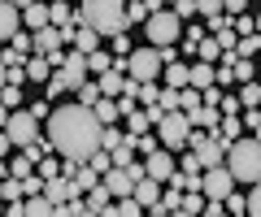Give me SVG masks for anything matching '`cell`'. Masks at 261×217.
Masks as SVG:
<instances>
[{
    "label": "cell",
    "mask_w": 261,
    "mask_h": 217,
    "mask_svg": "<svg viewBox=\"0 0 261 217\" xmlns=\"http://www.w3.org/2000/svg\"><path fill=\"white\" fill-rule=\"evenodd\" d=\"M100 139H105V126L96 122L92 109H83L79 100H65L53 109L48 117V143L61 161H74V165H87V161L100 152Z\"/></svg>",
    "instance_id": "cell-1"
},
{
    "label": "cell",
    "mask_w": 261,
    "mask_h": 217,
    "mask_svg": "<svg viewBox=\"0 0 261 217\" xmlns=\"http://www.w3.org/2000/svg\"><path fill=\"white\" fill-rule=\"evenodd\" d=\"M79 26L118 39V35H126V5H118V0H83L79 5Z\"/></svg>",
    "instance_id": "cell-2"
},
{
    "label": "cell",
    "mask_w": 261,
    "mask_h": 217,
    "mask_svg": "<svg viewBox=\"0 0 261 217\" xmlns=\"http://www.w3.org/2000/svg\"><path fill=\"white\" fill-rule=\"evenodd\" d=\"M226 170H231L235 182L257 187V182H261V139L244 135L240 143H231V148H226Z\"/></svg>",
    "instance_id": "cell-3"
},
{
    "label": "cell",
    "mask_w": 261,
    "mask_h": 217,
    "mask_svg": "<svg viewBox=\"0 0 261 217\" xmlns=\"http://www.w3.org/2000/svg\"><path fill=\"white\" fill-rule=\"evenodd\" d=\"M161 74H166V66H161V52H157V48L144 44V48H135V52L126 57V78H130V83L152 87Z\"/></svg>",
    "instance_id": "cell-4"
},
{
    "label": "cell",
    "mask_w": 261,
    "mask_h": 217,
    "mask_svg": "<svg viewBox=\"0 0 261 217\" xmlns=\"http://www.w3.org/2000/svg\"><path fill=\"white\" fill-rule=\"evenodd\" d=\"M178 30H183V22H178L170 9H157L148 22H144V39H148V48H174Z\"/></svg>",
    "instance_id": "cell-5"
},
{
    "label": "cell",
    "mask_w": 261,
    "mask_h": 217,
    "mask_svg": "<svg viewBox=\"0 0 261 217\" xmlns=\"http://www.w3.org/2000/svg\"><path fill=\"white\" fill-rule=\"evenodd\" d=\"M5 135H9V143L13 148H35L44 135H39V117L31 113V109H18V113H9V126H5Z\"/></svg>",
    "instance_id": "cell-6"
},
{
    "label": "cell",
    "mask_w": 261,
    "mask_h": 217,
    "mask_svg": "<svg viewBox=\"0 0 261 217\" xmlns=\"http://www.w3.org/2000/svg\"><path fill=\"white\" fill-rule=\"evenodd\" d=\"M192 157L200 161V170H218V165H226V143L218 139V131L214 135H200V131H192Z\"/></svg>",
    "instance_id": "cell-7"
},
{
    "label": "cell",
    "mask_w": 261,
    "mask_h": 217,
    "mask_svg": "<svg viewBox=\"0 0 261 217\" xmlns=\"http://www.w3.org/2000/svg\"><path fill=\"white\" fill-rule=\"evenodd\" d=\"M157 139H161V148H166V152L192 143V122H187V113H166V122L157 126Z\"/></svg>",
    "instance_id": "cell-8"
},
{
    "label": "cell",
    "mask_w": 261,
    "mask_h": 217,
    "mask_svg": "<svg viewBox=\"0 0 261 217\" xmlns=\"http://www.w3.org/2000/svg\"><path fill=\"white\" fill-rule=\"evenodd\" d=\"M235 191V178L226 165H218V170H205V178H200V196L209 200V204H226V196Z\"/></svg>",
    "instance_id": "cell-9"
},
{
    "label": "cell",
    "mask_w": 261,
    "mask_h": 217,
    "mask_svg": "<svg viewBox=\"0 0 261 217\" xmlns=\"http://www.w3.org/2000/svg\"><path fill=\"white\" fill-rule=\"evenodd\" d=\"M87 74H92V70H87V57H83V52H74V48H70V52H65V66L57 70V78H61V83L70 87V91H79V87L87 83Z\"/></svg>",
    "instance_id": "cell-10"
},
{
    "label": "cell",
    "mask_w": 261,
    "mask_h": 217,
    "mask_svg": "<svg viewBox=\"0 0 261 217\" xmlns=\"http://www.w3.org/2000/svg\"><path fill=\"white\" fill-rule=\"evenodd\" d=\"M144 170H148V178H152V182H161V187H166V182L178 174V161L170 157L166 148H157L152 157H144Z\"/></svg>",
    "instance_id": "cell-11"
},
{
    "label": "cell",
    "mask_w": 261,
    "mask_h": 217,
    "mask_svg": "<svg viewBox=\"0 0 261 217\" xmlns=\"http://www.w3.org/2000/svg\"><path fill=\"white\" fill-rule=\"evenodd\" d=\"M22 35V5L0 0V44H13Z\"/></svg>",
    "instance_id": "cell-12"
},
{
    "label": "cell",
    "mask_w": 261,
    "mask_h": 217,
    "mask_svg": "<svg viewBox=\"0 0 261 217\" xmlns=\"http://www.w3.org/2000/svg\"><path fill=\"white\" fill-rule=\"evenodd\" d=\"M105 191H109L113 200H130V196H135V178H130V170H118V165H113V170L105 174Z\"/></svg>",
    "instance_id": "cell-13"
},
{
    "label": "cell",
    "mask_w": 261,
    "mask_h": 217,
    "mask_svg": "<svg viewBox=\"0 0 261 217\" xmlns=\"http://www.w3.org/2000/svg\"><path fill=\"white\" fill-rule=\"evenodd\" d=\"M161 196H166V187H161V182L140 178V182H135V196H130V200H135V204L148 213V208H157V204H161Z\"/></svg>",
    "instance_id": "cell-14"
},
{
    "label": "cell",
    "mask_w": 261,
    "mask_h": 217,
    "mask_svg": "<svg viewBox=\"0 0 261 217\" xmlns=\"http://www.w3.org/2000/svg\"><path fill=\"white\" fill-rule=\"evenodd\" d=\"M22 26H31L39 35V30L53 26V5H22Z\"/></svg>",
    "instance_id": "cell-15"
},
{
    "label": "cell",
    "mask_w": 261,
    "mask_h": 217,
    "mask_svg": "<svg viewBox=\"0 0 261 217\" xmlns=\"http://www.w3.org/2000/svg\"><path fill=\"white\" fill-rule=\"evenodd\" d=\"M44 200L48 204H70V200H79V191H74L70 178H48L44 182Z\"/></svg>",
    "instance_id": "cell-16"
},
{
    "label": "cell",
    "mask_w": 261,
    "mask_h": 217,
    "mask_svg": "<svg viewBox=\"0 0 261 217\" xmlns=\"http://www.w3.org/2000/svg\"><path fill=\"white\" fill-rule=\"evenodd\" d=\"M161 87H170V91H187V87H192V66H187V61H174V66H166V74H161Z\"/></svg>",
    "instance_id": "cell-17"
},
{
    "label": "cell",
    "mask_w": 261,
    "mask_h": 217,
    "mask_svg": "<svg viewBox=\"0 0 261 217\" xmlns=\"http://www.w3.org/2000/svg\"><path fill=\"white\" fill-rule=\"evenodd\" d=\"M200 18L209 22V30H214V35H218L222 26H231V18H226V5H222V0H200Z\"/></svg>",
    "instance_id": "cell-18"
},
{
    "label": "cell",
    "mask_w": 261,
    "mask_h": 217,
    "mask_svg": "<svg viewBox=\"0 0 261 217\" xmlns=\"http://www.w3.org/2000/svg\"><path fill=\"white\" fill-rule=\"evenodd\" d=\"M214 87H218V66H205V61H196V66H192V91L205 96V91H214Z\"/></svg>",
    "instance_id": "cell-19"
},
{
    "label": "cell",
    "mask_w": 261,
    "mask_h": 217,
    "mask_svg": "<svg viewBox=\"0 0 261 217\" xmlns=\"http://www.w3.org/2000/svg\"><path fill=\"white\" fill-rule=\"evenodd\" d=\"M70 182H74V191H79V200H83L87 196V191H96V187H100V174H96L92 170V165H74V174H70Z\"/></svg>",
    "instance_id": "cell-20"
},
{
    "label": "cell",
    "mask_w": 261,
    "mask_h": 217,
    "mask_svg": "<svg viewBox=\"0 0 261 217\" xmlns=\"http://www.w3.org/2000/svg\"><path fill=\"white\" fill-rule=\"evenodd\" d=\"M22 70H27V83H44V87L53 83V61L48 57H31Z\"/></svg>",
    "instance_id": "cell-21"
},
{
    "label": "cell",
    "mask_w": 261,
    "mask_h": 217,
    "mask_svg": "<svg viewBox=\"0 0 261 217\" xmlns=\"http://www.w3.org/2000/svg\"><path fill=\"white\" fill-rule=\"evenodd\" d=\"M70 48H74V52H83V57H92V52H100V35H96V30H87V26H79L74 39H70Z\"/></svg>",
    "instance_id": "cell-22"
},
{
    "label": "cell",
    "mask_w": 261,
    "mask_h": 217,
    "mask_svg": "<svg viewBox=\"0 0 261 217\" xmlns=\"http://www.w3.org/2000/svg\"><path fill=\"white\" fill-rule=\"evenodd\" d=\"M96 83H100V96H105V100H122V91H126V78H122L118 70H109V74L96 78Z\"/></svg>",
    "instance_id": "cell-23"
},
{
    "label": "cell",
    "mask_w": 261,
    "mask_h": 217,
    "mask_svg": "<svg viewBox=\"0 0 261 217\" xmlns=\"http://www.w3.org/2000/svg\"><path fill=\"white\" fill-rule=\"evenodd\" d=\"M113 204H118V200L105 191V182H100L96 191H87V196H83V208H87V213H105V208H113Z\"/></svg>",
    "instance_id": "cell-24"
},
{
    "label": "cell",
    "mask_w": 261,
    "mask_h": 217,
    "mask_svg": "<svg viewBox=\"0 0 261 217\" xmlns=\"http://www.w3.org/2000/svg\"><path fill=\"white\" fill-rule=\"evenodd\" d=\"M92 113H96V122H100L105 131H113V126L122 122V113H118V100H100V104L92 109Z\"/></svg>",
    "instance_id": "cell-25"
},
{
    "label": "cell",
    "mask_w": 261,
    "mask_h": 217,
    "mask_svg": "<svg viewBox=\"0 0 261 217\" xmlns=\"http://www.w3.org/2000/svg\"><path fill=\"white\" fill-rule=\"evenodd\" d=\"M218 139L231 148V143L244 139V117H222V126H218Z\"/></svg>",
    "instance_id": "cell-26"
},
{
    "label": "cell",
    "mask_w": 261,
    "mask_h": 217,
    "mask_svg": "<svg viewBox=\"0 0 261 217\" xmlns=\"http://www.w3.org/2000/svg\"><path fill=\"white\" fill-rule=\"evenodd\" d=\"M196 57L205 61V66H218V61H222L226 52L218 48V39H214V35H205V39H200V48H196Z\"/></svg>",
    "instance_id": "cell-27"
},
{
    "label": "cell",
    "mask_w": 261,
    "mask_h": 217,
    "mask_svg": "<svg viewBox=\"0 0 261 217\" xmlns=\"http://www.w3.org/2000/svg\"><path fill=\"white\" fill-rule=\"evenodd\" d=\"M148 131H152V122H148V113H144V109L126 117V135H130V139H144Z\"/></svg>",
    "instance_id": "cell-28"
},
{
    "label": "cell",
    "mask_w": 261,
    "mask_h": 217,
    "mask_svg": "<svg viewBox=\"0 0 261 217\" xmlns=\"http://www.w3.org/2000/svg\"><path fill=\"white\" fill-rule=\"evenodd\" d=\"M74 96H79V104H83V109H96V104L105 100V96H100V83H83Z\"/></svg>",
    "instance_id": "cell-29"
},
{
    "label": "cell",
    "mask_w": 261,
    "mask_h": 217,
    "mask_svg": "<svg viewBox=\"0 0 261 217\" xmlns=\"http://www.w3.org/2000/svg\"><path fill=\"white\" fill-rule=\"evenodd\" d=\"M240 104L248 109V113H257V109H261V83H248V87H240Z\"/></svg>",
    "instance_id": "cell-30"
},
{
    "label": "cell",
    "mask_w": 261,
    "mask_h": 217,
    "mask_svg": "<svg viewBox=\"0 0 261 217\" xmlns=\"http://www.w3.org/2000/svg\"><path fill=\"white\" fill-rule=\"evenodd\" d=\"M87 70H92L96 78H105L113 70V57H109V52H92V57H87Z\"/></svg>",
    "instance_id": "cell-31"
},
{
    "label": "cell",
    "mask_w": 261,
    "mask_h": 217,
    "mask_svg": "<svg viewBox=\"0 0 261 217\" xmlns=\"http://www.w3.org/2000/svg\"><path fill=\"white\" fill-rule=\"evenodd\" d=\"M226 213L231 217H248V196H244V191H231V196H226Z\"/></svg>",
    "instance_id": "cell-32"
},
{
    "label": "cell",
    "mask_w": 261,
    "mask_h": 217,
    "mask_svg": "<svg viewBox=\"0 0 261 217\" xmlns=\"http://www.w3.org/2000/svg\"><path fill=\"white\" fill-rule=\"evenodd\" d=\"M205 204H209V200L200 196V191H192V196H183V213H187V217H200V213H205Z\"/></svg>",
    "instance_id": "cell-33"
},
{
    "label": "cell",
    "mask_w": 261,
    "mask_h": 217,
    "mask_svg": "<svg viewBox=\"0 0 261 217\" xmlns=\"http://www.w3.org/2000/svg\"><path fill=\"white\" fill-rule=\"evenodd\" d=\"M118 148H126V135L113 126V131H105V139H100V152H118Z\"/></svg>",
    "instance_id": "cell-34"
},
{
    "label": "cell",
    "mask_w": 261,
    "mask_h": 217,
    "mask_svg": "<svg viewBox=\"0 0 261 217\" xmlns=\"http://www.w3.org/2000/svg\"><path fill=\"white\" fill-rule=\"evenodd\" d=\"M0 104H5L9 113H18L22 109V87H5V91H0Z\"/></svg>",
    "instance_id": "cell-35"
},
{
    "label": "cell",
    "mask_w": 261,
    "mask_h": 217,
    "mask_svg": "<svg viewBox=\"0 0 261 217\" xmlns=\"http://www.w3.org/2000/svg\"><path fill=\"white\" fill-rule=\"evenodd\" d=\"M235 83H240V87L257 83V70H252V61H235Z\"/></svg>",
    "instance_id": "cell-36"
},
{
    "label": "cell",
    "mask_w": 261,
    "mask_h": 217,
    "mask_svg": "<svg viewBox=\"0 0 261 217\" xmlns=\"http://www.w3.org/2000/svg\"><path fill=\"white\" fill-rule=\"evenodd\" d=\"M27 217H53V204H48L44 196H35V200H27Z\"/></svg>",
    "instance_id": "cell-37"
},
{
    "label": "cell",
    "mask_w": 261,
    "mask_h": 217,
    "mask_svg": "<svg viewBox=\"0 0 261 217\" xmlns=\"http://www.w3.org/2000/svg\"><path fill=\"white\" fill-rule=\"evenodd\" d=\"M178 174H187V178H200V174H205V170H200V161H196L192 152H187V157L178 161Z\"/></svg>",
    "instance_id": "cell-38"
},
{
    "label": "cell",
    "mask_w": 261,
    "mask_h": 217,
    "mask_svg": "<svg viewBox=\"0 0 261 217\" xmlns=\"http://www.w3.org/2000/svg\"><path fill=\"white\" fill-rule=\"evenodd\" d=\"M170 13H174L178 22H187V18H196V13H200V5H192V0H178V5H174Z\"/></svg>",
    "instance_id": "cell-39"
},
{
    "label": "cell",
    "mask_w": 261,
    "mask_h": 217,
    "mask_svg": "<svg viewBox=\"0 0 261 217\" xmlns=\"http://www.w3.org/2000/svg\"><path fill=\"white\" fill-rule=\"evenodd\" d=\"M87 165H92V170H96V174H100V178H105V174L113 170V157H109V152H96V157L87 161Z\"/></svg>",
    "instance_id": "cell-40"
},
{
    "label": "cell",
    "mask_w": 261,
    "mask_h": 217,
    "mask_svg": "<svg viewBox=\"0 0 261 217\" xmlns=\"http://www.w3.org/2000/svg\"><path fill=\"white\" fill-rule=\"evenodd\" d=\"M65 91H70V87H65V83H61V78H57V74H53V83H48V87H44V100H61V96H65Z\"/></svg>",
    "instance_id": "cell-41"
},
{
    "label": "cell",
    "mask_w": 261,
    "mask_h": 217,
    "mask_svg": "<svg viewBox=\"0 0 261 217\" xmlns=\"http://www.w3.org/2000/svg\"><path fill=\"white\" fill-rule=\"evenodd\" d=\"M118 217H144V208L135 200H118Z\"/></svg>",
    "instance_id": "cell-42"
},
{
    "label": "cell",
    "mask_w": 261,
    "mask_h": 217,
    "mask_svg": "<svg viewBox=\"0 0 261 217\" xmlns=\"http://www.w3.org/2000/svg\"><path fill=\"white\" fill-rule=\"evenodd\" d=\"M248 217H261V182L248 191Z\"/></svg>",
    "instance_id": "cell-43"
},
{
    "label": "cell",
    "mask_w": 261,
    "mask_h": 217,
    "mask_svg": "<svg viewBox=\"0 0 261 217\" xmlns=\"http://www.w3.org/2000/svg\"><path fill=\"white\" fill-rule=\"evenodd\" d=\"M157 143H161V139H152V135H144V139H135V152H144V157H152V152H157Z\"/></svg>",
    "instance_id": "cell-44"
},
{
    "label": "cell",
    "mask_w": 261,
    "mask_h": 217,
    "mask_svg": "<svg viewBox=\"0 0 261 217\" xmlns=\"http://www.w3.org/2000/svg\"><path fill=\"white\" fill-rule=\"evenodd\" d=\"M235 83V66H222L218 70V87H231Z\"/></svg>",
    "instance_id": "cell-45"
},
{
    "label": "cell",
    "mask_w": 261,
    "mask_h": 217,
    "mask_svg": "<svg viewBox=\"0 0 261 217\" xmlns=\"http://www.w3.org/2000/svg\"><path fill=\"white\" fill-rule=\"evenodd\" d=\"M200 217H231V213H226V204H205V213H200Z\"/></svg>",
    "instance_id": "cell-46"
},
{
    "label": "cell",
    "mask_w": 261,
    "mask_h": 217,
    "mask_svg": "<svg viewBox=\"0 0 261 217\" xmlns=\"http://www.w3.org/2000/svg\"><path fill=\"white\" fill-rule=\"evenodd\" d=\"M205 104H209V109H222V91H218V87H214V91H205Z\"/></svg>",
    "instance_id": "cell-47"
},
{
    "label": "cell",
    "mask_w": 261,
    "mask_h": 217,
    "mask_svg": "<svg viewBox=\"0 0 261 217\" xmlns=\"http://www.w3.org/2000/svg\"><path fill=\"white\" fill-rule=\"evenodd\" d=\"M226 13H248V0H226Z\"/></svg>",
    "instance_id": "cell-48"
},
{
    "label": "cell",
    "mask_w": 261,
    "mask_h": 217,
    "mask_svg": "<svg viewBox=\"0 0 261 217\" xmlns=\"http://www.w3.org/2000/svg\"><path fill=\"white\" fill-rule=\"evenodd\" d=\"M9 148H13V143H9V135H0V161L9 157Z\"/></svg>",
    "instance_id": "cell-49"
},
{
    "label": "cell",
    "mask_w": 261,
    "mask_h": 217,
    "mask_svg": "<svg viewBox=\"0 0 261 217\" xmlns=\"http://www.w3.org/2000/svg\"><path fill=\"white\" fill-rule=\"evenodd\" d=\"M5 126H9V109L0 104V135H5Z\"/></svg>",
    "instance_id": "cell-50"
},
{
    "label": "cell",
    "mask_w": 261,
    "mask_h": 217,
    "mask_svg": "<svg viewBox=\"0 0 261 217\" xmlns=\"http://www.w3.org/2000/svg\"><path fill=\"white\" fill-rule=\"evenodd\" d=\"M9 87V70H5V61H0V91Z\"/></svg>",
    "instance_id": "cell-51"
},
{
    "label": "cell",
    "mask_w": 261,
    "mask_h": 217,
    "mask_svg": "<svg viewBox=\"0 0 261 217\" xmlns=\"http://www.w3.org/2000/svg\"><path fill=\"white\" fill-rule=\"evenodd\" d=\"M148 217H170V208H161V204H157V208H148Z\"/></svg>",
    "instance_id": "cell-52"
},
{
    "label": "cell",
    "mask_w": 261,
    "mask_h": 217,
    "mask_svg": "<svg viewBox=\"0 0 261 217\" xmlns=\"http://www.w3.org/2000/svg\"><path fill=\"white\" fill-rule=\"evenodd\" d=\"M5 178H9V170H5V161H0V182H5Z\"/></svg>",
    "instance_id": "cell-53"
},
{
    "label": "cell",
    "mask_w": 261,
    "mask_h": 217,
    "mask_svg": "<svg viewBox=\"0 0 261 217\" xmlns=\"http://www.w3.org/2000/svg\"><path fill=\"white\" fill-rule=\"evenodd\" d=\"M257 35H261V13H257Z\"/></svg>",
    "instance_id": "cell-54"
}]
</instances>
